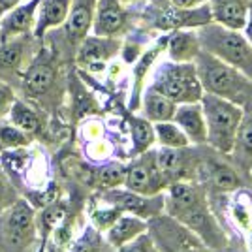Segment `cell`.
<instances>
[{
    "label": "cell",
    "instance_id": "cell-1",
    "mask_svg": "<svg viewBox=\"0 0 252 252\" xmlns=\"http://www.w3.org/2000/svg\"><path fill=\"white\" fill-rule=\"evenodd\" d=\"M166 194V213L200 237L205 247L222 249L226 235L209 209L207 190L198 181L171 183Z\"/></svg>",
    "mask_w": 252,
    "mask_h": 252
},
{
    "label": "cell",
    "instance_id": "cell-2",
    "mask_svg": "<svg viewBox=\"0 0 252 252\" xmlns=\"http://www.w3.org/2000/svg\"><path fill=\"white\" fill-rule=\"evenodd\" d=\"M194 64L205 93L226 98L241 107L252 100V81L233 66L222 63L203 49L198 53Z\"/></svg>",
    "mask_w": 252,
    "mask_h": 252
},
{
    "label": "cell",
    "instance_id": "cell-3",
    "mask_svg": "<svg viewBox=\"0 0 252 252\" xmlns=\"http://www.w3.org/2000/svg\"><path fill=\"white\" fill-rule=\"evenodd\" d=\"M196 34L203 51L233 66L252 81V45L247 40L245 32L211 21L203 27H198Z\"/></svg>",
    "mask_w": 252,
    "mask_h": 252
},
{
    "label": "cell",
    "instance_id": "cell-4",
    "mask_svg": "<svg viewBox=\"0 0 252 252\" xmlns=\"http://www.w3.org/2000/svg\"><path fill=\"white\" fill-rule=\"evenodd\" d=\"M201 107L207 123V145L219 155H231L245 119V107L209 93L201 98Z\"/></svg>",
    "mask_w": 252,
    "mask_h": 252
},
{
    "label": "cell",
    "instance_id": "cell-5",
    "mask_svg": "<svg viewBox=\"0 0 252 252\" xmlns=\"http://www.w3.org/2000/svg\"><path fill=\"white\" fill-rule=\"evenodd\" d=\"M61 63L57 53L42 45L36 57L29 64L27 72L21 77L23 96L42 107L53 105L61 98Z\"/></svg>",
    "mask_w": 252,
    "mask_h": 252
},
{
    "label": "cell",
    "instance_id": "cell-6",
    "mask_svg": "<svg viewBox=\"0 0 252 252\" xmlns=\"http://www.w3.org/2000/svg\"><path fill=\"white\" fill-rule=\"evenodd\" d=\"M38 235V215L27 200L0 213V252H27Z\"/></svg>",
    "mask_w": 252,
    "mask_h": 252
},
{
    "label": "cell",
    "instance_id": "cell-7",
    "mask_svg": "<svg viewBox=\"0 0 252 252\" xmlns=\"http://www.w3.org/2000/svg\"><path fill=\"white\" fill-rule=\"evenodd\" d=\"M151 87L177 105L201 102L205 94L194 63H164L155 74Z\"/></svg>",
    "mask_w": 252,
    "mask_h": 252
},
{
    "label": "cell",
    "instance_id": "cell-8",
    "mask_svg": "<svg viewBox=\"0 0 252 252\" xmlns=\"http://www.w3.org/2000/svg\"><path fill=\"white\" fill-rule=\"evenodd\" d=\"M38 40L40 38H36L34 32H25V34L0 40V79L2 81L10 85L21 83L23 74L27 72L38 49L42 47Z\"/></svg>",
    "mask_w": 252,
    "mask_h": 252
},
{
    "label": "cell",
    "instance_id": "cell-9",
    "mask_svg": "<svg viewBox=\"0 0 252 252\" xmlns=\"http://www.w3.org/2000/svg\"><path fill=\"white\" fill-rule=\"evenodd\" d=\"M149 233L160 252H201L203 241L169 215H160L149 220Z\"/></svg>",
    "mask_w": 252,
    "mask_h": 252
},
{
    "label": "cell",
    "instance_id": "cell-10",
    "mask_svg": "<svg viewBox=\"0 0 252 252\" xmlns=\"http://www.w3.org/2000/svg\"><path fill=\"white\" fill-rule=\"evenodd\" d=\"M168 177L162 173V169L157 162V153L151 149L147 153L134 157V162L126 166L125 185L128 190H134L143 196H157L164 194L169 189Z\"/></svg>",
    "mask_w": 252,
    "mask_h": 252
},
{
    "label": "cell",
    "instance_id": "cell-11",
    "mask_svg": "<svg viewBox=\"0 0 252 252\" xmlns=\"http://www.w3.org/2000/svg\"><path fill=\"white\" fill-rule=\"evenodd\" d=\"M149 13L155 17L153 27L160 31H181V29H198L213 21L209 2L201 4L198 8H179L171 0H157Z\"/></svg>",
    "mask_w": 252,
    "mask_h": 252
},
{
    "label": "cell",
    "instance_id": "cell-12",
    "mask_svg": "<svg viewBox=\"0 0 252 252\" xmlns=\"http://www.w3.org/2000/svg\"><path fill=\"white\" fill-rule=\"evenodd\" d=\"M100 200L115 205L123 213L136 215L143 220H151L155 217H160L166 213V194H157V196H143L134 190H128L126 187H117V189L102 190Z\"/></svg>",
    "mask_w": 252,
    "mask_h": 252
},
{
    "label": "cell",
    "instance_id": "cell-13",
    "mask_svg": "<svg viewBox=\"0 0 252 252\" xmlns=\"http://www.w3.org/2000/svg\"><path fill=\"white\" fill-rule=\"evenodd\" d=\"M157 153V162L162 173L168 177L169 183L177 181H196L200 175L201 158L196 149L189 147H160L155 151Z\"/></svg>",
    "mask_w": 252,
    "mask_h": 252
},
{
    "label": "cell",
    "instance_id": "cell-14",
    "mask_svg": "<svg viewBox=\"0 0 252 252\" xmlns=\"http://www.w3.org/2000/svg\"><path fill=\"white\" fill-rule=\"evenodd\" d=\"M123 49L119 38H104V36H87L75 55V64L89 72H102L117 53Z\"/></svg>",
    "mask_w": 252,
    "mask_h": 252
},
{
    "label": "cell",
    "instance_id": "cell-15",
    "mask_svg": "<svg viewBox=\"0 0 252 252\" xmlns=\"http://www.w3.org/2000/svg\"><path fill=\"white\" fill-rule=\"evenodd\" d=\"M130 29V13L121 0H98L93 19V34L119 38Z\"/></svg>",
    "mask_w": 252,
    "mask_h": 252
},
{
    "label": "cell",
    "instance_id": "cell-16",
    "mask_svg": "<svg viewBox=\"0 0 252 252\" xmlns=\"http://www.w3.org/2000/svg\"><path fill=\"white\" fill-rule=\"evenodd\" d=\"M96 2L98 0H72V10L64 23V36L75 51L93 29Z\"/></svg>",
    "mask_w": 252,
    "mask_h": 252
},
{
    "label": "cell",
    "instance_id": "cell-17",
    "mask_svg": "<svg viewBox=\"0 0 252 252\" xmlns=\"http://www.w3.org/2000/svg\"><path fill=\"white\" fill-rule=\"evenodd\" d=\"M200 177L207 185L205 189L220 192V194H230V192L239 190V187H241V179L237 175V171L220 158L201 160Z\"/></svg>",
    "mask_w": 252,
    "mask_h": 252
},
{
    "label": "cell",
    "instance_id": "cell-18",
    "mask_svg": "<svg viewBox=\"0 0 252 252\" xmlns=\"http://www.w3.org/2000/svg\"><path fill=\"white\" fill-rule=\"evenodd\" d=\"M173 123L181 126V130L187 134L194 147L207 145V123H205V113H203L201 102L179 104Z\"/></svg>",
    "mask_w": 252,
    "mask_h": 252
},
{
    "label": "cell",
    "instance_id": "cell-19",
    "mask_svg": "<svg viewBox=\"0 0 252 252\" xmlns=\"http://www.w3.org/2000/svg\"><path fill=\"white\" fill-rule=\"evenodd\" d=\"M42 0H29L23 6H15L0 19V40H6L17 34L34 32L36 19H38V8Z\"/></svg>",
    "mask_w": 252,
    "mask_h": 252
},
{
    "label": "cell",
    "instance_id": "cell-20",
    "mask_svg": "<svg viewBox=\"0 0 252 252\" xmlns=\"http://www.w3.org/2000/svg\"><path fill=\"white\" fill-rule=\"evenodd\" d=\"M213 21L233 31H243L249 21L252 0H209Z\"/></svg>",
    "mask_w": 252,
    "mask_h": 252
},
{
    "label": "cell",
    "instance_id": "cell-21",
    "mask_svg": "<svg viewBox=\"0 0 252 252\" xmlns=\"http://www.w3.org/2000/svg\"><path fill=\"white\" fill-rule=\"evenodd\" d=\"M149 231V220H143L136 215H128V213H123L119 217V220L105 231V243L117 251L121 247H125L126 243L134 241L137 235Z\"/></svg>",
    "mask_w": 252,
    "mask_h": 252
},
{
    "label": "cell",
    "instance_id": "cell-22",
    "mask_svg": "<svg viewBox=\"0 0 252 252\" xmlns=\"http://www.w3.org/2000/svg\"><path fill=\"white\" fill-rule=\"evenodd\" d=\"M70 10H72V0H42L34 27V36L42 40L51 29L64 25L70 15Z\"/></svg>",
    "mask_w": 252,
    "mask_h": 252
},
{
    "label": "cell",
    "instance_id": "cell-23",
    "mask_svg": "<svg viewBox=\"0 0 252 252\" xmlns=\"http://www.w3.org/2000/svg\"><path fill=\"white\" fill-rule=\"evenodd\" d=\"M141 113L145 119H149L153 125L157 123H166V121H173L175 111H177V104L173 100H169L168 96L155 91L153 87H149L147 91L141 96Z\"/></svg>",
    "mask_w": 252,
    "mask_h": 252
},
{
    "label": "cell",
    "instance_id": "cell-24",
    "mask_svg": "<svg viewBox=\"0 0 252 252\" xmlns=\"http://www.w3.org/2000/svg\"><path fill=\"white\" fill-rule=\"evenodd\" d=\"M200 51L201 45L196 31H177L168 40V55L173 63H194Z\"/></svg>",
    "mask_w": 252,
    "mask_h": 252
},
{
    "label": "cell",
    "instance_id": "cell-25",
    "mask_svg": "<svg viewBox=\"0 0 252 252\" xmlns=\"http://www.w3.org/2000/svg\"><path fill=\"white\" fill-rule=\"evenodd\" d=\"M130 137H132V157L147 153L157 143L155 125L145 117H130Z\"/></svg>",
    "mask_w": 252,
    "mask_h": 252
},
{
    "label": "cell",
    "instance_id": "cell-26",
    "mask_svg": "<svg viewBox=\"0 0 252 252\" xmlns=\"http://www.w3.org/2000/svg\"><path fill=\"white\" fill-rule=\"evenodd\" d=\"M8 117H10L11 125H15L17 128L25 130V132L31 134V136H36V134L42 132V128H43L42 115H40L31 104H27V102H23V100H15V104H13Z\"/></svg>",
    "mask_w": 252,
    "mask_h": 252
},
{
    "label": "cell",
    "instance_id": "cell-27",
    "mask_svg": "<svg viewBox=\"0 0 252 252\" xmlns=\"http://www.w3.org/2000/svg\"><path fill=\"white\" fill-rule=\"evenodd\" d=\"M155 132H157V143L160 147L179 149V147H189L192 145L187 134L181 130V126L173 121H166V123H157L155 125Z\"/></svg>",
    "mask_w": 252,
    "mask_h": 252
},
{
    "label": "cell",
    "instance_id": "cell-28",
    "mask_svg": "<svg viewBox=\"0 0 252 252\" xmlns=\"http://www.w3.org/2000/svg\"><path fill=\"white\" fill-rule=\"evenodd\" d=\"M31 134H27L25 130L17 128L11 123H2L0 121V151H17V149H25L32 143Z\"/></svg>",
    "mask_w": 252,
    "mask_h": 252
},
{
    "label": "cell",
    "instance_id": "cell-29",
    "mask_svg": "<svg viewBox=\"0 0 252 252\" xmlns=\"http://www.w3.org/2000/svg\"><path fill=\"white\" fill-rule=\"evenodd\" d=\"M231 155H235V158L241 164L249 162L252 166V115H245V119H243Z\"/></svg>",
    "mask_w": 252,
    "mask_h": 252
},
{
    "label": "cell",
    "instance_id": "cell-30",
    "mask_svg": "<svg viewBox=\"0 0 252 252\" xmlns=\"http://www.w3.org/2000/svg\"><path fill=\"white\" fill-rule=\"evenodd\" d=\"M126 177V166L117 164V162H109L102 168L94 171V185L102 190L117 189L125 185Z\"/></svg>",
    "mask_w": 252,
    "mask_h": 252
},
{
    "label": "cell",
    "instance_id": "cell-31",
    "mask_svg": "<svg viewBox=\"0 0 252 252\" xmlns=\"http://www.w3.org/2000/svg\"><path fill=\"white\" fill-rule=\"evenodd\" d=\"M121 215H123V211L119 207L107 203V201H102V205H98V207L91 211V226L100 231V233H105L119 220Z\"/></svg>",
    "mask_w": 252,
    "mask_h": 252
},
{
    "label": "cell",
    "instance_id": "cell-32",
    "mask_svg": "<svg viewBox=\"0 0 252 252\" xmlns=\"http://www.w3.org/2000/svg\"><path fill=\"white\" fill-rule=\"evenodd\" d=\"M102 243H100V231L89 226L85 233L72 245V252H100Z\"/></svg>",
    "mask_w": 252,
    "mask_h": 252
},
{
    "label": "cell",
    "instance_id": "cell-33",
    "mask_svg": "<svg viewBox=\"0 0 252 252\" xmlns=\"http://www.w3.org/2000/svg\"><path fill=\"white\" fill-rule=\"evenodd\" d=\"M115 252H160V249L157 247L153 235H151L149 231H145V233L137 235L134 241L126 243L125 247L117 249Z\"/></svg>",
    "mask_w": 252,
    "mask_h": 252
},
{
    "label": "cell",
    "instance_id": "cell-34",
    "mask_svg": "<svg viewBox=\"0 0 252 252\" xmlns=\"http://www.w3.org/2000/svg\"><path fill=\"white\" fill-rule=\"evenodd\" d=\"M15 100H17V96H15L13 85L6 83V81L0 79V121H4L6 117L10 115Z\"/></svg>",
    "mask_w": 252,
    "mask_h": 252
},
{
    "label": "cell",
    "instance_id": "cell-35",
    "mask_svg": "<svg viewBox=\"0 0 252 252\" xmlns=\"http://www.w3.org/2000/svg\"><path fill=\"white\" fill-rule=\"evenodd\" d=\"M231 215H233V219L235 222L241 226V228H251L252 224V209H251V203H245L243 200H237L235 201V205H233V209H231Z\"/></svg>",
    "mask_w": 252,
    "mask_h": 252
},
{
    "label": "cell",
    "instance_id": "cell-36",
    "mask_svg": "<svg viewBox=\"0 0 252 252\" xmlns=\"http://www.w3.org/2000/svg\"><path fill=\"white\" fill-rule=\"evenodd\" d=\"M15 200H17V194H15L13 187L10 185V181L0 173V213L8 209Z\"/></svg>",
    "mask_w": 252,
    "mask_h": 252
},
{
    "label": "cell",
    "instance_id": "cell-37",
    "mask_svg": "<svg viewBox=\"0 0 252 252\" xmlns=\"http://www.w3.org/2000/svg\"><path fill=\"white\" fill-rule=\"evenodd\" d=\"M175 6L179 8H185V10H190V8H198L201 4H205V2H209V0H171Z\"/></svg>",
    "mask_w": 252,
    "mask_h": 252
},
{
    "label": "cell",
    "instance_id": "cell-38",
    "mask_svg": "<svg viewBox=\"0 0 252 252\" xmlns=\"http://www.w3.org/2000/svg\"><path fill=\"white\" fill-rule=\"evenodd\" d=\"M23 0H0V19L8 13V11H11L15 6H19Z\"/></svg>",
    "mask_w": 252,
    "mask_h": 252
},
{
    "label": "cell",
    "instance_id": "cell-39",
    "mask_svg": "<svg viewBox=\"0 0 252 252\" xmlns=\"http://www.w3.org/2000/svg\"><path fill=\"white\" fill-rule=\"evenodd\" d=\"M243 32H245L247 40H249L251 45H252V6H251V11H249V21H247V27L243 29Z\"/></svg>",
    "mask_w": 252,
    "mask_h": 252
},
{
    "label": "cell",
    "instance_id": "cell-40",
    "mask_svg": "<svg viewBox=\"0 0 252 252\" xmlns=\"http://www.w3.org/2000/svg\"><path fill=\"white\" fill-rule=\"evenodd\" d=\"M123 4H132V2H139V0H121Z\"/></svg>",
    "mask_w": 252,
    "mask_h": 252
},
{
    "label": "cell",
    "instance_id": "cell-41",
    "mask_svg": "<svg viewBox=\"0 0 252 252\" xmlns=\"http://www.w3.org/2000/svg\"><path fill=\"white\" fill-rule=\"evenodd\" d=\"M251 171H252V166H251Z\"/></svg>",
    "mask_w": 252,
    "mask_h": 252
}]
</instances>
